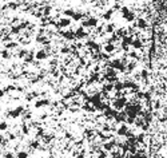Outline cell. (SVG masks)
Here are the masks:
<instances>
[{"mask_svg": "<svg viewBox=\"0 0 167 158\" xmlns=\"http://www.w3.org/2000/svg\"><path fill=\"white\" fill-rule=\"evenodd\" d=\"M115 89L118 90V91H119V90H123V89H124V87H123V83H116V85H115Z\"/></svg>", "mask_w": 167, "mask_h": 158, "instance_id": "obj_18", "label": "cell"}, {"mask_svg": "<svg viewBox=\"0 0 167 158\" xmlns=\"http://www.w3.org/2000/svg\"><path fill=\"white\" fill-rule=\"evenodd\" d=\"M131 44L135 47V48H140V47H142V43H140V40H134V42H131Z\"/></svg>", "mask_w": 167, "mask_h": 158, "instance_id": "obj_9", "label": "cell"}, {"mask_svg": "<svg viewBox=\"0 0 167 158\" xmlns=\"http://www.w3.org/2000/svg\"><path fill=\"white\" fill-rule=\"evenodd\" d=\"M111 15H112V11H107V13H104V19L108 20L110 18H111Z\"/></svg>", "mask_w": 167, "mask_h": 158, "instance_id": "obj_19", "label": "cell"}, {"mask_svg": "<svg viewBox=\"0 0 167 158\" xmlns=\"http://www.w3.org/2000/svg\"><path fill=\"white\" fill-rule=\"evenodd\" d=\"M73 19L75 20H79V19H82V13H73Z\"/></svg>", "mask_w": 167, "mask_h": 158, "instance_id": "obj_20", "label": "cell"}, {"mask_svg": "<svg viewBox=\"0 0 167 158\" xmlns=\"http://www.w3.org/2000/svg\"><path fill=\"white\" fill-rule=\"evenodd\" d=\"M73 32H71V31H68V32H64V38H67V39H72V38H75V35H72Z\"/></svg>", "mask_w": 167, "mask_h": 158, "instance_id": "obj_12", "label": "cell"}, {"mask_svg": "<svg viewBox=\"0 0 167 158\" xmlns=\"http://www.w3.org/2000/svg\"><path fill=\"white\" fill-rule=\"evenodd\" d=\"M23 133H24V134H28V127H27V126L23 127Z\"/></svg>", "mask_w": 167, "mask_h": 158, "instance_id": "obj_30", "label": "cell"}, {"mask_svg": "<svg viewBox=\"0 0 167 158\" xmlns=\"http://www.w3.org/2000/svg\"><path fill=\"white\" fill-rule=\"evenodd\" d=\"M114 143H115V142H108V143H104V149H106V150H111V149H112V146H114Z\"/></svg>", "mask_w": 167, "mask_h": 158, "instance_id": "obj_14", "label": "cell"}, {"mask_svg": "<svg viewBox=\"0 0 167 158\" xmlns=\"http://www.w3.org/2000/svg\"><path fill=\"white\" fill-rule=\"evenodd\" d=\"M32 146H33V147H38L39 143H38V142H32Z\"/></svg>", "mask_w": 167, "mask_h": 158, "instance_id": "obj_35", "label": "cell"}, {"mask_svg": "<svg viewBox=\"0 0 167 158\" xmlns=\"http://www.w3.org/2000/svg\"><path fill=\"white\" fill-rule=\"evenodd\" d=\"M138 26L140 27V28H142V27H143V28H145V27H146V20L139 19V20H138Z\"/></svg>", "mask_w": 167, "mask_h": 158, "instance_id": "obj_15", "label": "cell"}, {"mask_svg": "<svg viewBox=\"0 0 167 158\" xmlns=\"http://www.w3.org/2000/svg\"><path fill=\"white\" fill-rule=\"evenodd\" d=\"M134 67H135V63H130V65H128V68H130V70L134 68Z\"/></svg>", "mask_w": 167, "mask_h": 158, "instance_id": "obj_31", "label": "cell"}, {"mask_svg": "<svg viewBox=\"0 0 167 158\" xmlns=\"http://www.w3.org/2000/svg\"><path fill=\"white\" fill-rule=\"evenodd\" d=\"M4 95V90H3V91H0V97H3Z\"/></svg>", "mask_w": 167, "mask_h": 158, "instance_id": "obj_36", "label": "cell"}, {"mask_svg": "<svg viewBox=\"0 0 167 158\" xmlns=\"http://www.w3.org/2000/svg\"><path fill=\"white\" fill-rule=\"evenodd\" d=\"M126 133H127V126H120L119 129H118V134L119 135H126Z\"/></svg>", "mask_w": 167, "mask_h": 158, "instance_id": "obj_6", "label": "cell"}, {"mask_svg": "<svg viewBox=\"0 0 167 158\" xmlns=\"http://www.w3.org/2000/svg\"><path fill=\"white\" fill-rule=\"evenodd\" d=\"M7 129V123L5 122H0V130H5Z\"/></svg>", "mask_w": 167, "mask_h": 158, "instance_id": "obj_21", "label": "cell"}, {"mask_svg": "<svg viewBox=\"0 0 167 158\" xmlns=\"http://www.w3.org/2000/svg\"><path fill=\"white\" fill-rule=\"evenodd\" d=\"M71 24V19H62L60 20V23H59V26L60 27H67V26H70Z\"/></svg>", "mask_w": 167, "mask_h": 158, "instance_id": "obj_5", "label": "cell"}, {"mask_svg": "<svg viewBox=\"0 0 167 158\" xmlns=\"http://www.w3.org/2000/svg\"><path fill=\"white\" fill-rule=\"evenodd\" d=\"M13 157V154L12 153H7L5 156H4V158H12Z\"/></svg>", "mask_w": 167, "mask_h": 158, "instance_id": "obj_28", "label": "cell"}, {"mask_svg": "<svg viewBox=\"0 0 167 158\" xmlns=\"http://www.w3.org/2000/svg\"><path fill=\"white\" fill-rule=\"evenodd\" d=\"M48 99H43V100H39V102H36L35 103V106L36 107H42V106H44V105H48Z\"/></svg>", "mask_w": 167, "mask_h": 158, "instance_id": "obj_7", "label": "cell"}, {"mask_svg": "<svg viewBox=\"0 0 167 158\" xmlns=\"http://www.w3.org/2000/svg\"><path fill=\"white\" fill-rule=\"evenodd\" d=\"M20 113H23V107H22V106H19L18 109L12 110V111L9 113V115L13 117V118H16V117H19V115H20Z\"/></svg>", "mask_w": 167, "mask_h": 158, "instance_id": "obj_1", "label": "cell"}, {"mask_svg": "<svg viewBox=\"0 0 167 158\" xmlns=\"http://www.w3.org/2000/svg\"><path fill=\"white\" fill-rule=\"evenodd\" d=\"M112 30H114V26H111V24H108V26H107V31H108V32H111Z\"/></svg>", "mask_w": 167, "mask_h": 158, "instance_id": "obj_27", "label": "cell"}, {"mask_svg": "<svg viewBox=\"0 0 167 158\" xmlns=\"http://www.w3.org/2000/svg\"><path fill=\"white\" fill-rule=\"evenodd\" d=\"M16 157H18V158H27V157H28V154H27V152H19Z\"/></svg>", "mask_w": 167, "mask_h": 158, "instance_id": "obj_11", "label": "cell"}, {"mask_svg": "<svg viewBox=\"0 0 167 158\" xmlns=\"http://www.w3.org/2000/svg\"><path fill=\"white\" fill-rule=\"evenodd\" d=\"M126 102H127L126 98H119V99L115 102V107H116V109H120V107H123V106L126 105Z\"/></svg>", "mask_w": 167, "mask_h": 158, "instance_id": "obj_3", "label": "cell"}, {"mask_svg": "<svg viewBox=\"0 0 167 158\" xmlns=\"http://www.w3.org/2000/svg\"><path fill=\"white\" fill-rule=\"evenodd\" d=\"M83 109L87 110V111H94V110H95V109H94V106H90V105H86Z\"/></svg>", "mask_w": 167, "mask_h": 158, "instance_id": "obj_17", "label": "cell"}, {"mask_svg": "<svg viewBox=\"0 0 167 158\" xmlns=\"http://www.w3.org/2000/svg\"><path fill=\"white\" fill-rule=\"evenodd\" d=\"M15 46H16V43H13V42H11V43H8V44H7L8 48H12V47H15Z\"/></svg>", "mask_w": 167, "mask_h": 158, "instance_id": "obj_26", "label": "cell"}, {"mask_svg": "<svg viewBox=\"0 0 167 158\" xmlns=\"http://www.w3.org/2000/svg\"><path fill=\"white\" fill-rule=\"evenodd\" d=\"M64 15H67V16H68V15L72 16V15H73V11H72V9H67V11L64 12Z\"/></svg>", "mask_w": 167, "mask_h": 158, "instance_id": "obj_22", "label": "cell"}, {"mask_svg": "<svg viewBox=\"0 0 167 158\" xmlns=\"http://www.w3.org/2000/svg\"><path fill=\"white\" fill-rule=\"evenodd\" d=\"M76 38H83V36H86V32L83 31V28H79L78 31H76Z\"/></svg>", "mask_w": 167, "mask_h": 158, "instance_id": "obj_8", "label": "cell"}, {"mask_svg": "<svg viewBox=\"0 0 167 158\" xmlns=\"http://www.w3.org/2000/svg\"><path fill=\"white\" fill-rule=\"evenodd\" d=\"M146 75H147V71L145 70V71H142V76H143V78H146Z\"/></svg>", "mask_w": 167, "mask_h": 158, "instance_id": "obj_34", "label": "cell"}, {"mask_svg": "<svg viewBox=\"0 0 167 158\" xmlns=\"http://www.w3.org/2000/svg\"><path fill=\"white\" fill-rule=\"evenodd\" d=\"M112 89H114V85H112V83H110V85H106V86H104V90H106V91H111Z\"/></svg>", "mask_w": 167, "mask_h": 158, "instance_id": "obj_16", "label": "cell"}, {"mask_svg": "<svg viewBox=\"0 0 167 158\" xmlns=\"http://www.w3.org/2000/svg\"><path fill=\"white\" fill-rule=\"evenodd\" d=\"M106 157H107V154L104 152H100V154L98 156V158H106Z\"/></svg>", "mask_w": 167, "mask_h": 158, "instance_id": "obj_24", "label": "cell"}, {"mask_svg": "<svg viewBox=\"0 0 167 158\" xmlns=\"http://www.w3.org/2000/svg\"><path fill=\"white\" fill-rule=\"evenodd\" d=\"M24 54H27V51H24V50H23V51H20L19 56H24Z\"/></svg>", "mask_w": 167, "mask_h": 158, "instance_id": "obj_33", "label": "cell"}, {"mask_svg": "<svg viewBox=\"0 0 167 158\" xmlns=\"http://www.w3.org/2000/svg\"><path fill=\"white\" fill-rule=\"evenodd\" d=\"M32 59H33V55H32V54H29V55L26 58V62H31Z\"/></svg>", "mask_w": 167, "mask_h": 158, "instance_id": "obj_23", "label": "cell"}, {"mask_svg": "<svg viewBox=\"0 0 167 158\" xmlns=\"http://www.w3.org/2000/svg\"><path fill=\"white\" fill-rule=\"evenodd\" d=\"M143 139H145V135H143V134H140V135L138 137V142H143Z\"/></svg>", "mask_w": 167, "mask_h": 158, "instance_id": "obj_25", "label": "cell"}, {"mask_svg": "<svg viewBox=\"0 0 167 158\" xmlns=\"http://www.w3.org/2000/svg\"><path fill=\"white\" fill-rule=\"evenodd\" d=\"M49 11H51V8H49V7H47V8L44 9V13H46V15H48Z\"/></svg>", "mask_w": 167, "mask_h": 158, "instance_id": "obj_29", "label": "cell"}, {"mask_svg": "<svg viewBox=\"0 0 167 158\" xmlns=\"http://www.w3.org/2000/svg\"><path fill=\"white\" fill-rule=\"evenodd\" d=\"M2 58H4V59L9 58V52L7 51V50H3V51H2Z\"/></svg>", "mask_w": 167, "mask_h": 158, "instance_id": "obj_13", "label": "cell"}, {"mask_svg": "<svg viewBox=\"0 0 167 158\" xmlns=\"http://www.w3.org/2000/svg\"><path fill=\"white\" fill-rule=\"evenodd\" d=\"M104 50H106L107 52H112L114 51V46L112 44H106L104 46Z\"/></svg>", "mask_w": 167, "mask_h": 158, "instance_id": "obj_10", "label": "cell"}, {"mask_svg": "<svg viewBox=\"0 0 167 158\" xmlns=\"http://www.w3.org/2000/svg\"><path fill=\"white\" fill-rule=\"evenodd\" d=\"M68 51H70V50H68V48H67V47H64V48H63V50H62V52H63V54H66V52H68Z\"/></svg>", "mask_w": 167, "mask_h": 158, "instance_id": "obj_32", "label": "cell"}, {"mask_svg": "<svg viewBox=\"0 0 167 158\" xmlns=\"http://www.w3.org/2000/svg\"><path fill=\"white\" fill-rule=\"evenodd\" d=\"M96 23H98V20H96L95 18H91V19L86 20V22L83 23V26H84V27H87V26H90V27H94V26H96Z\"/></svg>", "mask_w": 167, "mask_h": 158, "instance_id": "obj_2", "label": "cell"}, {"mask_svg": "<svg viewBox=\"0 0 167 158\" xmlns=\"http://www.w3.org/2000/svg\"><path fill=\"white\" fill-rule=\"evenodd\" d=\"M36 59H39V60H43V59H46L47 58V52L44 51V50H40V51L36 54Z\"/></svg>", "mask_w": 167, "mask_h": 158, "instance_id": "obj_4", "label": "cell"}]
</instances>
